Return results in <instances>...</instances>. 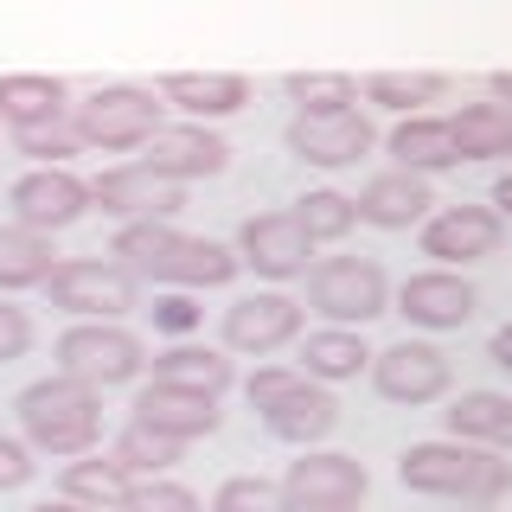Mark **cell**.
Returning <instances> with one entry per match:
<instances>
[{"label":"cell","instance_id":"obj_1","mask_svg":"<svg viewBox=\"0 0 512 512\" xmlns=\"http://www.w3.org/2000/svg\"><path fill=\"white\" fill-rule=\"evenodd\" d=\"M109 256L141 282H167V288H224L237 276V250L212 244V237H186L173 224H122Z\"/></svg>","mask_w":512,"mask_h":512},{"label":"cell","instance_id":"obj_2","mask_svg":"<svg viewBox=\"0 0 512 512\" xmlns=\"http://www.w3.org/2000/svg\"><path fill=\"white\" fill-rule=\"evenodd\" d=\"M20 429H26V448L32 455H52V461H84L96 455L103 442V391L84 378H39L20 391Z\"/></svg>","mask_w":512,"mask_h":512},{"label":"cell","instance_id":"obj_3","mask_svg":"<svg viewBox=\"0 0 512 512\" xmlns=\"http://www.w3.org/2000/svg\"><path fill=\"white\" fill-rule=\"evenodd\" d=\"M397 480L410 493H429V500L500 506L512 493V461L500 448H474V442H410L397 455Z\"/></svg>","mask_w":512,"mask_h":512},{"label":"cell","instance_id":"obj_4","mask_svg":"<svg viewBox=\"0 0 512 512\" xmlns=\"http://www.w3.org/2000/svg\"><path fill=\"white\" fill-rule=\"evenodd\" d=\"M160 96L141 90V84H103L90 90L84 103L71 109L77 135H84V148H103V154H141L148 141L167 128V116H160Z\"/></svg>","mask_w":512,"mask_h":512},{"label":"cell","instance_id":"obj_5","mask_svg":"<svg viewBox=\"0 0 512 512\" xmlns=\"http://www.w3.org/2000/svg\"><path fill=\"white\" fill-rule=\"evenodd\" d=\"M308 314H320L327 327H365L391 314V276L372 256H320L308 269Z\"/></svg>","mask_w":512,"mask_h":512},{"label":"cell","instance_id":"obj_6","mask_svg":"<svg viewBox=\"0 0 512 512\" xmlns=\"http://www.w3.org/2000/svg\"><path fill=\"white\" fill-rule=\"evenodd\" d=\"M52 359H58L64 378H84L96 391H109V384L141 378L148 346H141V333H128L122 320H77V327H64L52 340Z\"/></svg>","mask_w":512,"mask_h":512},{"label":"cell","instance_id":"obj_7","mask_svg":"<svg viewBox=\"0 0 512 512\" xmlns=\"http://www.w3.org/2000/svg\"><path fill=\"white\" fill-rule=\"evenodd\" d=\"M45 295L71 320H122L141 308V276H128L116 256H64Z\"/></svg>","mask_w":512,"mask_h":512},{"label":"cell","instance_id":"obj_8","mask_svg":"<svg viewBox=\"0 0 512 512\" xmlns=\"http://www.w3.org/2000/svg\"><path fill=\"white\" fill-rule=\"evenodd\" d=\"M90 199L103 205L116 224H173L186 212V186L160 180L141 160H122V167H103L90 180Z\"/></svg>","mask_w":512,"mask_h":512},{"label":"cell","instance_id":"obj_9","mask_svg":"<svg viewBox=\"0 0 512 512\" xmlns=\"http://www.w3.org/2000/svg\"><path fill=\"white\" fill-rule=\"evenodd\" d=\"M237 263L256 269L263 282H295L314 269V237L301 231L295 205L288 212H256L244 218V231H237Z\"/></svg>","mask_w":512,"mask_h":512},{"label":"cell","instance_id":"obj_10","mask_svg":"<svg viewBox=\"0 0 512 512\" xmlns=\"http://www.w3.org/2000/svg\"><path fill=\"white\" fill-rule=\"evenodd\" d=\"M7 205H13V224H26V231H64V224H77L90 212V180H77L71 167H32L20 180L7 186Z\"/></svg>","mask_w":512,"mask_h":512},{"label":"cell","instance_id":"obj_11","mask_svg":"<svg viewBox=\"0 0 512 512\" xmlns=\"http://www.w3.org/2000/svg\"><path fill=\"white\" fill-rule=\"evenodd\" d=\"M135 160L148 173H160V180H173V186H192V180H218V173L231 167V141L205 122H167Z\"/></svg>","mask_w":512,"mask_h":512},{"label":"cell","instance_id":"obj_12","mask_svg":"<svg viewBox=\"0 0 512 512\" xmlns=\"http://www.w3.org/2000/svg\"><path fill=\"white\" fill-rule=\"evenodd\" d=\"M500 244H506V218L493 205H448L423 224V256H436L442 269L487 263V256H500Z\"/></svg>","mask_w":512,"mask_h":512},{"label":"cell","instance_id":"obj_13","mask_svg":"<svg viewBox=\"0 0 512 512\" xmlns=\"http://www.w3.org/2000/svg\"><path fill=\"white\" fill-rule=\"evenodd\" d=\"M372 474L359 455L340 448H301V461H288L282 474V500H314V506H365Z\"/></svg>","mask_w":512,"mask_h":512},{"label":"cell","instance_id":"obj_14","mask_svg":"<svg viewBox=\"0 0 512 512\" xmlns=\"http://www.w3.org/2000/svg\"><path fill=\"white\" fill-rule=\"evenodd\" d=\"M128 410H135L128 423L154 429V436H173V442H199V436H212V429L224 423L212 391H186V384H160V378L141 384Z\"/></svg>","mask_w":512,"mask_h":512},{"label":"cell","instance_id":"obj_15","mask_svg":"<svg viewBox=\"0 0 512 512\" xmlns=\"http://www.w3.org/2000/svg\"><path fill=\"white\" fill-rule=\"evenodd\" d=\"M448 359L429 340H397V346H384L378 359H372V384H378V397H391V404H436V397H448Z\"/></svg>","mask_w":512,"mask_h":512},{"label":"cell","instance_id":"obj_16","mask_svg":"<svg viewBox=\"0 0 512 512\" xmlns=\"http://www.w3.org/2000/svg\"><path fill=\"white\" fill-rule=\"evenodd\" d=\"M301 340V301L276 295V288H263V295H244L224 308V346L244 352V359H269L276 346Z\"/></svg>","mask_w":512,"mask_h":512},{"label":"cell","instance_id":"obj_17","mask_svg":"<svg viewBox=\"0 0 512 512\" xmlns=\"http://www.w3.org/2000/svg\"><path fill=\"white\" fill-rule=\"evenodd\" d=\"M474 308H480L474 282L455 276V269H416V276H404V288H397V314H404L410 327H429V333L468 327Z\"/></svg>","mask_w":512,"mask_h":512},{"label":"cell","instance_id":"obj_18","mask_svg":"<svg viewBox=\"0 0 512 512\" xmlns=\"http://www.w3.org/2000/svg\"><path fill=\"white\" fill-rule=\"evenodd\" d=\"M372 122L359 116V109H346V116H295L288 122V154L308 160V167H359L365 154H372Z\"/></svg>","mask_w":512,"mask_h":512},{"label":"cell","instance_id":"obj_19","mask_svg":"<svg viewBox=\"0 0 512 512\" xmlns=\"http://www.w3.org/2000/svg\"><path fill=\"white\" fill-rule=\"evenodd\" d=\"M359 224H378V231H410V224H429L436 212V192H429V180H416V173L391 167V173H372V180L359 186Z\"/></svg>","mask_w":512,"mask_h":512},{"label":"cell","instance_id":"obj_20","mask_svg":"<svg viewBox=\"0 0 512 512\" xmlns=\"http://www.w3.org/2000/svg\"><path fill=\"white\" fill-rule=\"evenodd\" d=\"M160 103H173L186 122H218L250 103V77L237 71H167L160 77Z\"/></svg>","mask_w":512,"mask_h":512},{"label":"cell","instance_id":"obj_21","mask_svg":"<svg viewBox=\"0 0 512 512\" xmlns=\"http://www.w3.org/2000/svg\"><path fill=\"white\" fill-rule=\"evenodd\" d=\"M391 154H397L404 173H416V180L461 167V141H455V128H448V116H404L391 128Z\"/></svg>","mask_w":512,"mask_h":512},{"label":"cell","instance_id":"obj_22","mask_svg":"<svg viewBox=\"0 0 512 512\" xmlns=\"http://www.w3.org/2000/svg\"><path fill=\"white\" fill-rule=\"evenodd\" d=\"M71 116V90L64 77H45V71H13L0 77V122L20 135V128H39V122H64Z\"/></svg>","mask_w":512,"mask_h":512},{"label":"cell","instance_id":"obj_23","mask_svg":"<svg viewBox=\"0 0 512 512\" xmlns=\"http://www.w3.org/2000/svg\"><path fill=\"white\" fill-rule=\"evenodd\" d=\"M263 423H269V436H276V442L320 448V442L333 436V423H340V404H333V391H327V384H314V378H308L295 397H282V404L269 410Z\"/></svg>","mask_w":512,"mask_h":512},{"label":"cell","instance_id":"obj_24","mask_svg":"<svg viewBox=\"0 0 512 512\" xmlns=\"http://www.w3.org/2000/svg\"><path fill=\"white\" fill-rule=\"evenodd\" d=\"M372 359L378 352L365 346L359 327H314L308 340H301V372H308L314 384H346V378H359Z\"/></svg>","mask_w":512,"mask_h":512},{"label":"cell","instance_id":"obj_25","mask_svg":"<svg viewBox=\"0 0 512 512\" xmlns=\"http://www.w3.org/2000/svg\"><path fill=\"white\" fill-rule=\"evenodd\" d=\"M58 263H64V256L52 250V237H45V231H26V224H0V295L45 288Z\"/></svg>","mask_w":512,"mask_h":512},{"label":"cell","instance_id":"obj_26","mask_svg":"<svg viewBox=\"0 0 512 512\" xmlns=\"http://www.w3.org/2000/svg\"><path fill=\"white\" fill-rule=\"evenodd\" d=\"M154 378L160 384H186V391H212V397H224V391H231V359H224V352L218 346H167V352H154Z\"/></svg>","mask_w":512,"mask_h":512},{"label":"cell","instance_id":"obj_27","mask_svg":"<svg viewBox=\"0 0 512 512\" xmlns=\"http://www.w3.org/2000/svg\"><path fill=\"white\" fill-rule=\"evenodd\" d=\"M135 487V480L122 474V461L109 455H84V461H64V474H58V500H77V506H122V493Z\"/></svg>","mask_w":512,"mask_h":512},{"label":"cell","instance_id":"obj_28","mask_svg":"<svg viewBox=\"0 0 512 512\" xmlns=\"http://www.w3.org/2000/svg\"><path fill=\"white\" fill-rule=\"evenodd\" d=\"M506 416H512V397L506 391H461L455 404L442 410V429H448V442L493 448V442H500V429H506Z\"/></svg>","mask_w":512,"mask_h":512},{"label":"cell","instance_id":"obj_29","mask_svg":"<svg viewBox=\"0 0 512 512\" xmlns=\"http://www.w3.org/2000/svg\"><path fill=\"white\" fill-rule=\"evenodd\" d=\"M448 128H455V141H461V160L512 154V109H500V103H461L455 116H448Z\"/></svg>","mask_w":512,"mask_h":512},{"label":"cell","instance_id":"obj_30","mask_svg":"<svg viewBox=\"0 0 512 512\" xmlns=\"http://www.w3.org/2000/svg\"><path fill=\"white\" fill-rule=\"evenodd\" d=\"M365 96L378 109H397V116H423V103H442L448 77L442 71H372L365 77Z\"/></svg>","mask_w":512,"mask_h":512},{"label":"cell","instance_id":"obj_31","mask_svg":"<svg viewBox=\"0 0 512 512\" xmlns=\"http://www.w3.org/2000/svg\"><path fill=\"white\" fill-rule=\"evenodd\" d=\"M282 90L295 103V116H346L359 103V84L346 71H288Z\"/></svg>","mask_w":512,"mask_h":512},{"label":"cell","instance_id":"obj_32","mask_svg":"<svg viewBox=\"0 0 512 512\" xmlns=\"http://www.w3.org/2000/svg\"><path fill=\"white\" fill-rule=\"evenodd\" d=\"M109 455L122 461V474H128V480H167V468L186 455V442H173V436H154V429L128 423L122 436L109 442Z\"/></svg>","mask_w":512,"mask_h":512},{"label":"cell","instance_id":"obj_33","mask_svg":"<svg viewBox=\"0 0 512 512\" xmlns=\"http://www.w3.org/2000/svg\"><path fill=\"white\" fill-rule=\"evenodd\" d=\"M295 218H301V231H308L314 244H340L352 224H359V205H352L346 192H333V186H314V192L295 199Z\"/></svg>","mask_w":512,"mask_h":512},{"label":"cell","instance_id":"obj_34","mask_svg":"<svg viewBox=\"0 0 512 512\" xmlns=\"http://www.w3.org/2000/svg\"><path fill=\"white\" fill-rule=\"evenodd\" d=\"M13 154H26L32 167H71V154H84V135H77V122H39V128H20L13 135Z\"/></svg>","mask_w":512,"mask_h":512},{"label":"cell","instance_id":"obj_35","mask_svg":"<svg viewBox=\"0 0 512 512\" xmlns=\"http://www.w3.org/2000/svg\"><path fill=\"white\" fill-rule=\"evenodd\" d=\"M212 512H282V487L263 474H231V480H218Z\"/></svg>","mask_w":512,"mask_h":512},{"label":"cell","instance_id":"obj_36","mask_svg":"<svg viewBox=\"0 0 512 512\" xmlns=\"http://www.w3.org/2000/svg\"><path fill=\"white\" fill-rule=\"evenodd\" d=\"M116 512H205V500L192 487H180V480H135Z\"/></svg>","mask_w":512,"mask_h":512},{"label":"cell","instance_id":"obj_37","mask_svg":"<svg viewBox=\"0 0 512 512\" xmlns=\"http://www.w3.org/2000/svg\"><path fill=\"white\" fill-rule=\"evenodd\" d=\"M301 384H308V372H301V365H256V372L244 378V404H250L256 416H269L282 397H295Z\"/></svg>","mask_w":512,"mask_h":512},{"label":"cell","instance_id":"obj_38","mask_svg":"<svg viewBox=\"0 0 512 512\" xmlns=\"http://www.w3.org/2000/svg\"><path fill=\"white\" fill-rule=\"evenodd\" d=\"M26 352H32V314H26V308H13V301L0 295V365L26 359Z\"/></svg>","mask_w":512,"mask_h":512},{"label":"cell","instance_id":"obj_39","mask_svg":"<svg viewBox=\"0 0 512 512\" xmlns=\"http://www.w3.org/2000/svg\"><path fill=\"white\" fill-rule=\"evenodd\" d=\"M32 468H39V461H32V448H26V442H13V436H0V493L26 487Z\"/></svg>","mask_w":512,"mask_h":512},{"label":"cell","instance_id":"obj_40","mask_svg":"<svg viewBox=\"0 0 512 512\" xmlns=\"http://www.w3.org/2000/svg\"><path fill=\"white\" fill-rule=\"evenodd\" d=\"M148 314H154L160 333H192V327H199V308H192V295H160Z\"/></svg>","mask_w":512,"mask_h":512},{"label":"cell","instance_id":"obj_41","mask_svg":"<svg viewBox=\"0 0 512 512\" xmlns=\"http://www.w3.org/2000/svg\"><path fill=\"white\" fill-rule=\"evenodd\" d=\"M487 359L500 365V372H512V320H506V327H500V333L487 340Z\"/></svg>","mask_w":512,"mask_h":512},{"label":"cell","instance_id":"obj_42","mask_svg":"<svg viewBox=\"0 0 512 512\" xmlns=\"http://www.w3.org/2000/svg\"><path fill=\"white\" fill-rule=\"evenodd\" d=\"M493 212L512 218V173H500V180H493Z\"/></svg>","mask_w":512,"mask_h":512},{"label":"cell","instance_id":"obj_43","mask_svg":"<svg viewBox=\"0 0 512 512\" xmlns=\"http://www.w3.org/2000/svg\"><path fill=\"white\" fill-rule=\"evenodd\" d=\"M487 90H493V103H500V109H512V71H493Z\"/></svg>","mask_w":512,"mask_h":512},{"label":"cell","instance_id":"obj_44","mask_svg":"<svg viewBox=\"0 0 512 512\" xmlns=\"http://www.w3.org/2000/svg\"><path fill=\"white\" fill-rule=\"evenodd\" d=\"M282 512H359V506H314V500H282Z\"/></svg>","mask_w":512,"mask_h":512},{"label":"cell","instance_id":"obj_45","mask_svg":"<svg viewBox=\"0 0 512 512\" xmlns=\"http://www.w3.org/2000/svg\"><path fill=\"white\" fill-rule=\"evenodd\" d=\"M26 512H96V506H77V500H39V506H26Z\"/></svg>","mask_w":512,"mask_h":512},{"label":"cell","instance_id":"obj_46","mask_svg":"<svg viewBox=\"0 0 512 512\" xmlns=\"http://www.w3.org/2000/svg\"><path fill=\"white\" fill-rule=\"evenodd\" d=\"M493 448H500V455H512V416H506V429H500V442H493Z\"/></svg>","mask_w":512,"mask_h":512},{"label":"cell","instance_id":"obj_47","mask_svg":"<svg viewBox=\"0 0 512 512\" xmlns=\"http://www.w3.org/2000/svg\"><path fill=\"white\" fill-rule=\"evenodd\" d=\"M455 512H500V506H455Z\"/></svg>","mask_w":512,"mask_h":512}]
</instances>
